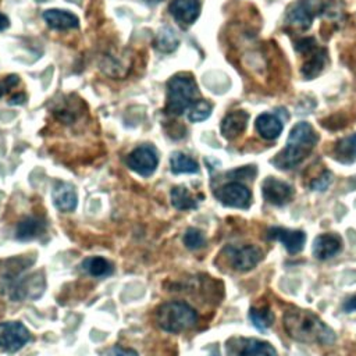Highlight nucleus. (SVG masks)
Listing matches in <instances>:
<instances>
[{
  "instance_id": "nucleus-1",
  "label": "nucleus",
  "mask_w": 356,
  "mask_h": 356,
  "mask_svg": "<svg viewBox=\"0 0 356 356\" xmlns=\"http://www.w3.org/2000/svg\"><path fill=\"white\" fill-rule=\"evenodd\" d=\"M286 334L302 343L330 345L335 341V332L313 312L303 309H289L282 318Z\"/></svg>"
},
{
  "instance_id": "nucleus-2",
  "label": "nucleus",
  "mask_w": 356,
  "mask_h": 356,
  "mask_svg": "<svg viewBox=\"0 0 356 356\" xmlns=\"http://www.w3.org/2000/svg\"><path fill=\"white\" fill-rule=\"evenodd\" d=\"M317 140L318 135L309 122L295 124L289 132L286 146L274 157V165L281 170L296 167L313 152Z\"/></svg>"
},
{
  "instance_id": "nucleus-3",
  "label": "nucleus",
  "mask_w": 356,
  "mask_h": 356,
  "mask_svg": "<svg viewBox=\"0 0 356 356\" xmlns=\"http://www.w3.org/2000/svg\"><path fill=\"white\" fill-rule=\"evenodd\" d=\"M154 320L159 328H161L163 331L171 332V334H179L196 325L197 313L186 302L171 300V302L161 303L156 309Z\"/></svg>"
},
{
  "instance_id": "nucleus-4",
  "label": "nucleus",
  "mask_w": 356,
  "mask_h": 356,
  "mask_svg": "<svg viewBox=\"0 0 356 356\" xmlns=\"http://www.w3.org/2000/svg\"><path fill=\"white\" fill-rule=\"evenodd\" d=\"M197 86L195 79L186 74L174 75L167 82L165 111L171 115H181L195 103Z\"/></svg>"
},
{
  "instance_id": "nucleus-5",
  "label": "nucleus",
  "mask_w": 356,
  "mask_h": 356,
  "mask_svg": "<svg viewBox=\"0 0 356 356\" xmlns=\"http://www.w3.org/2000/svg\"><path fill=\"white\" fill-rule=\"evenodd\" d=\"M222 253L225 254L229 266L236 271H250L253 270L261 260L263 252L260 248L254 245L245 246H227Z\"/></svg>"
},
{
  "instance_id": "nucleus-6",
  "label": "nucleus",
  "mask_w": 356,
  "mask_h": 356,
  "mask_svg": "<svg viewBox=\"0 0 356 356\" xmlns=\"http://www.w3.org/2000/svg\"><path fill=\"white\" fill-rule=\"evenodd\" d=\"M31 339L28 328L19 321L0 323V349L6 352H17Z\"/></svg>"
},
{
  "instance_id": "nucleus-7",
  "label": "nucleus",
  "mask_w": 356,
  "mask_h": 356,
  "mask_svg": "<svg viewBox=\"0 0 356 356\" xmlns=\"http://www.w3.org/2000/svg\"><path fill=\"white\" fill-rule=\"evenodd\" d=\"M228 356H278L274 346L254 338H234L227 343Z\"/></svg>"
},
{
  "instance_id": "nucleus-8",
  "label": "nucleus",
  "mask_w": 356,
  "mask_h": 356,
  "mask_svg": "<svg viewBox=\"0 0 356 356\" xmlns=\"http://www.w3.org/2000/svg\"><path fill=\"white\" fill-rule=\"evenodd\" d=\"M159 164V156L153 146L143 145L134 149L127 157V165L142 177H150Z\"/></svg>"
},
{
  "instance_id": "nucleus-9",
  "label": "nucleus",
  "mask_w": 356,
  "mask_h": 356,
  "mask_svg": "<svg viewBox=\"0 0 356 356\" xmlns=\"http://www.w3.org/2000/svg\"><path fill=\"white\" fill-rule=\"evenodd\" d=\"M216 197L228 207L248 209L252 202V193L249 188L238 181H231L216 191Z\"/></svg>"
},
{
  "instance_id": "nucleus-10",
  "label": "nucleus",
  "mask_w": 356,
  "mask_h": 356,
  "mask_svg": "<svg viewBox=\"0 0 356 356\" xmlns=\"http://www.w3.org/2000/svg\"><path fill=\"white\" fill-rule=\"evenodd\" d=\"M261 193L266 202L274 206H284L293 197V188L288 182L268 177L263 181Z\"/></svg>"
},
{
  "instance_id": "nucleus-11",
  "label": "nucleus",
  "mask_w": 356,
  "mask_h": 356,
  "mask_svg": "<svg viewBox=\"0 0 356 356\" xmlns=\"http://www.w3.org/2000/svg\"><path fill=\"white\" fill-rule=\"evenodd\" d=\"M267 236L270 239L281 242L284 245V248L292 254L300 252L305 246V242H306V235H305L303 231L286 229V228H282V227L270 228L268 232H267Z\"/></svg>"
},
{
  "instance_id": "nucleus-12",
  "label": "nucleus",
  "mask_w": 356,
  "mask_h": 356,
  "mask_svg": "<svg viewBox=\"0 0 356 356\" xmlns=\"http://www.w3.org/2000/svg\"><path fill=\"white\" fill-rule=\"evenodd\" d=\"M170 14L181 26L192 25L200 14L199 0H172L168 7Z\"/></svg>"
},
{
  "instance_id": "nucleus-13",
  "label": "nucleus",
  "mask_w": 356,
  "mask_h": 356,
  "mask_svg": "<svg viewBox=\"0 0 356 356\" xmlns=\"http://www.w3.org/2000/svg\"><path fill=\"white\" fill-rule=\"evenodd\" d=\"M342 248V239L338 234L318 235L313 242V256L318 260H328L338 254Z\"/></svg>"
},
{
  "instance_id": "nucleus-14",
  "label": "nucleus",
  "mask_w": 356,
  "mask_h": 356,
  "mask_svg": "<svg viewBox=\"0 0 356 356\" xmlns=\"http://www.w3.org/2000/svg\"><path fill=\"white\" fill-rule=\"evenodd\" d=\"M53 204L64 213L75 210L78 203V196L74 186L68 182H57L51 191Z\"/></svg>"
},
{
  "instance_id": "nucleus-15",
  "label": "nucleus",
  "mask_w": 356,
  "mask_h": 356,
  "mask_svg": "<svg viewBox=\"0 0 356 356\" xmlns=\"http://www.w3.org/2000/svg\"><path fill=\"white\" fill-rule=\"evenodd\" d=\"M249 114L243 110H235L228 113L221 121V134L225 139L232 140L238 138L248 125Z\"/></svg>"
},
{
  "instance_id": "nucleus-16",
  "label": "nucleus",
  "mask_w": 356,
  "mask_h": 356,
  "mask_svg": "<svg viewBox=\"0 0 356 356\" xmlns=\"http://www.w3.org/2000/svg\"><path fill=\"white\" fill-rule=\"evenodd\" d=\"M314 10L316 4L313 0H299L288 11V21L291 25L307 29L314 18Z\"/></svg>"
},
{
  "instance_id": "nucleus-17",
  "label": "nucleus",
  "mask_w": 356,
  "mask_h": 356,
  "mask_svg": "<svg viewBox=\"0 0 356 356\" xmlns=\"http://www.w3.org/2000/svg\"><path fill=\"white\" fill-rule=\"evenodd\" d=\"M257 134L266 139V140H274L277 139L282 129H284V122L281 118L273 113H261L254 122Z\"/></svg>"
},
{
  "instance_id": "nucleus-18",
  "label": "nucleus",
  "mask_w": 356,
  "mask_h": 356,
  "mask_svg": "<svg viewBox=\"0 0 356 356\" xmlns=\"http://www.w3.org/2000/svg\"><path fill=\"white\" fill-rule=\"evenodd\" d=\"M46 231V221L40 217L29 216L22 218L15 228V238L18 241H32Z\"/></svg>"
},
{
  "instance_id": "nucleus-19",
  "label": "nucleus",
  "mask_w": 356,
  "mask_h": 356,
  "mask_svg": "<svg viewBox=\"0 0 356 356\" xmlns=\"http://www.w3.org/2000/svg\"><path fill=\"white\" fill-rule=\"evenodd\" d=\"M43 19L53 29H72L79 26V19L75 14L65 10H46L43 13Z\"/></svg>"
},
{
  "instance_id": "nucleus-20",
  "label": "nucleus",
  "mask_w": 356,
  "mask_h": 356,
  "mask_svg": "<svg viewBox=\"0 0 356 356\" xmlns=\"http://www.w3.org/2000/svg\"><path fill=\"white\" fill-rule=\"evenodd\" d=\"M307 58L305 60L303 65H302V75L306 79H312L316 78L317 75H320V72L323 71L325 63H327V53L325 50L317 47V44L310 49L307 53Z\"/></svg>"
},
{
  "instance_id": "nucleus-21",
  "label": "nucleus",
  "mask_w": 356,
  "mask_h": 356,
  "mask_svg": "<svg viewBox=\"0 0 356 356\" xmlns=\"http://www.w3.org/2000/svg\"><path fill=\"white\" fill-rule=\"evenodd\" d=\"M81 268L88 273L92 277L96 278H103V277H108L114 273V266L111 261H108L107 259L102 257V256H90L86 257L82 263H81Z\"/></svg>"
},
{
  "instance_id": "nucleus-22",
  "label": "nucleus",
  "mask_w": 356,
  "mask_h": 356,
  "mask_svg": "<svg viewBox=\"0 0 356 356\" xmlns=\"http://www.w3.org/2000/svg\"><path fill=\"white\" fill-rule=\"evenodd\" d=\"M170 167L174 174H195L199 172L197 163L182 152H174L170 157Z\"/></svg>"
},
{
  "instance_id": "nucleus-23",
  "label": "nucleus",
  "mask_w": 356,
  "mask_h": 356,
  "mask_svg": "<svg viewBox=\"0 0 356 356\" xmlns=\"http://www.w3.org/2000/svg\"><path fill=\"white\" fill-rule=\"evenodd\" d=\"M179 44V39L175 31L170 26H163L154 39V47L161 53H171Z\"/></svg>"
},
{
  "instance_id": "nucleus-24",
  "label": "nucleus",
  "mask_w": 356,
  "mask_h": 356,
  "mask_svg": "<svg viewBox=\"0 0 356 356\" xmlns=\"http://www.w3.org/2000/svg\"><path fill=\"white\" fill-rule=\"evenodd\" d=\"M171 204L178 210H191L197 206V202L189 193L188 188L179 185L171 189Z\"/></svg>"
},
{
  "instance_id": "nucleus-25",
  "label": "nucleus",
  "mask_w": 356,
  "mask_h": 356,
  "mask_svg": "<svg viewBox=\"0 0 356 356\" xmlns=\"http://www.w3.org/2000/svg\"><path fill=\"white\" fill-rule=\"evenodd\" d=\"M335 156L342 163H352L356 159V134H352L337 143Z\"/></svg>"
},
{
  "instance_id": "nucleus-26",
  "label": "nucleus",
  "mask_w": 356,
  "mask_h": 356,
  "mask_svg": "<svg viewBox=\"0 0 356 356\" xmlns=\"http://www.w3.org/2000/svg\"><path fill=\"white\" fill-rule=\"evenodd\" d=\"M249 318L257 330L264 331V330L270 328L271 324L274 323V313L271 312V309L268 306L252 307L249 312Z\"/></svg>"
},
{
  "instance_id": "nucleus-27",
  "label": "nucleus",
  "mask_w": 356,
  "mask_h": 356,
  "mask_svg": "<svg viewBox=\"0 0 356 356\" xmlns=\"http://www.w3.org/2000/svg\"><path fill=\"white\" fill-rule=\"evenodd\" d=\"M211 104L206 100H196L192 106H191V111L188 114V118L189 121L192 122H200V121H204L210 117L211 114Z\"/></svg>"
},
{
  "instance_id": "nucleus-28",
  "label": "nucleus",
  "mask_w": 356,
  "mask_h": 356,
  "mask_svg": "<svg viewBox=\"0 0 356 356\" xmlns=\"http://www.w3.org/2000/svg\"><path fill=\"white\" fill-rule=\"evenodd\" d=\"M184 245L191 250H197L206 245V236L200 229L191 227L184 234Z\"/></svg>"
},
{
  "instance_id": "nucleus-29",
  "label": "nucleus",
  "mask_w": 356,
  "mask_h": 356,
  "mask_svg": "<svg viewBox=\"0 0 356 356\" xmlns=\"http://www.w3.org/2000/svg\"><path fill=\"white\" fill-rule=\"evenodd\" d=\"M18 82H19V76L15 75V74H11V75H7V76L1 78L0 79V97L3 95H6L7 92H10V89L17 86Z\"/></svg>"
},
{
  "instance_id": "nucleus-30",
  "label": "nucleus",
  "mask_w": 356,
  "mask_h": 356,
  "mask_svg": "<svg viewBox=\"0 0 356 356\" xmlns=\"http://www.w3.org/2000/svg\"><path fill=\"white\" fill-rule=\"evenodd\" d=\"M256 172L257 170L254 167H242L228 172V177H232V179H243V178L252 179L256 175Z\"/></svg>"
},
{
  "instance_id": "nucleus-31",
  "label": "nucleus",
  "mask_w": 356,
  "mask_h": 356,
  "mask_svg": "<svg viewBox=\"0 0 356 356\" xmlns=\"http://www.w3.org/2000/svg\"><path fill=\"white\" fill-rule=\"evenodd\" d=\"M331 179H332V174L330 171H324L318 178H316L312 182V188L314 191H324L331 184Z\"/></svg>"
},
{
  "instance_id": "nucleus-32",
  "label": "nucleus",
  "mask_w": 356,
  "mask_h": 356,
  "mask_svg": "<svg viewBox=\"0 0 356 356\" xmlns=\"http://www.w3.org/2000/svg\"><path fill=\"white\" fill-rule=\"evenodd\" d=\"M107 356H138L136 350L131 349V348H124L120 345H114L108 352Z\"/></svg>"
},
{
  "instance_id": "nucleus-33",
  "label": "nucleus",
  "mask_w": 356,
  "mask_h": 356,
  "mask_svg": "<svg viewBox=\"0 0 356 356\" xmlns=\"http://www.w3.org/2000/svg\"><path fill=\"white\" fill-rule=\"evenodd\" d=\"M343 310L348 312V313H352V312H356V295L349 298L345 303H343Z\"/></svg>"
},
{
  "instance_id": "nucleus-34",
  "label": "nucleus",
  "mask_w": 356,
  "mask_h": 356,
  "mask_svg": "<svg viewBox=\"0 0 356 356\" xmlns=\"http://www.w3.org/2000/svg\"><path fill=\"white\" fill-rule=\"evenodd\" d=\"M25 102V95L19 93L17 96H13L10 100V104H22Z\"/></svg>"
},
{
  "instance_id": "nucleus-35",
  "label": "nucleus",
  "mask_w": 356,
  "mask_h": 356,
  "mask_svg": "<svg viewBox=\"0 0 356 356\" xmlns=\"http://www.w3.org/2000/svg\"><path fill=\"white\" fill-rule=\"evenodd\" d=\"M8 25H10V19H8V17L0 13V31H4L6 28H8Z\"/></svg>"
},
{
  "instance_id": "nucleus-36",
  "label": "nucleus",
  "mask_w": 356,
  "mask_h": 356,
  "mask_svg": "<svg viewBox=\"0 0 356 356\" xmlns=\"http://www.w3.org/2000/svg\"><path fill=\"white\" fill-rule=\"evenodd\" d=\"M145 3H147V4H150V6H154V4H157V3H160L161 0H143Z\"/></svg>"
},
{
  "instance_id": "nucleus-37",
  "label": "nucleus",
  "mask_w": 356,
  "mask_h": 356,
  "mask_svg": "<svg viewBox=\"0 0 356 356\" xmlns=\"http://www.w3.org/2000/svg\"><path fill=\"white\" fill-rule=\"evenodd\" d=\"M209 356H218V353H211V355H209Z\"/></svg>"
}]
</instances>
